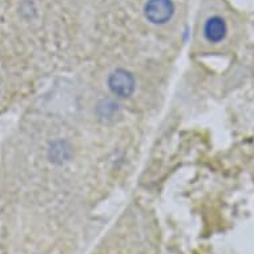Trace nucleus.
<instances>
[{"label":"nucleus","instance_id":"f257e3e1","mask_svg":"<svg viewBox=\"0 0 254 254\" xmlns=\"http://www.w3.org/2000/svg\"><path fill=\"white\" fill-rule=\"evenodd\" d=\"M108 87L113 95L125 99V97L132 96L136 88V81L130 72L125 69H116L109 76Z\"/></svg>","mask_w":254,"mask_h":254},{"label":"nucleus","instance_id":"f03ea898","mask_svg":"<svg viewBox=\"0 0 254 254\" xmlns=\"http://www.w3.org/2000/svg\"><path fill=\"white\" fill-rule=\"evenodd\" d=\"M175 13L171 0H149L145 5V16L153 24H165Z\"/></svg>","mask_w":254,"mask_h":254},{"label":"nucleus","instance_id":"7ed1b4c3","mask_svg":"<svg viewBox=\"0 0 254 254\" xmlns=\"http://www.w3.org/2000/svg\"><path fill=\"white\" fill-rule=\"evenodd\" d=\"M226 32H228L226 23L221 17L213 16L208 19V21L205 23L204 35L209 42L218 43L221 40H224L226 36Z\"/></svg>","mask_w":254,"mask_h":254},{"label":"nucleus","instance_id":"20e7f679","mask_svg":"<svg viewBox=\"0 0 254 254\" xmlns=\"http://www.w3.org/2000/svg\"><path fill=\"white\" fill-rule=\"evenodd\" d=\"M68 157V149H63L62 145H54L51 148V158L54 160H65Z\"/></svg>","mask_w":254,"mask_h":254}]
</instances>
